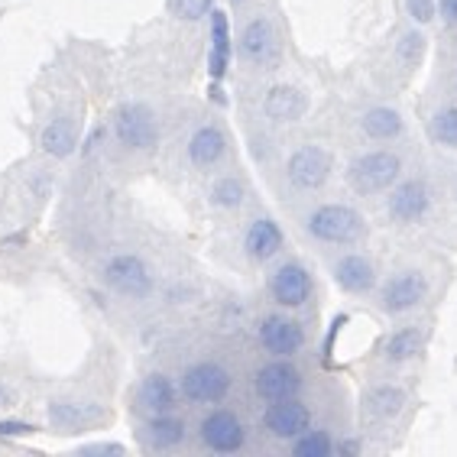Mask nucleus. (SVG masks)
<instances>
[{"instance_id":"nucleus-1","label":"nucleus","mask_w":457,"mask_h":457,"mask_svg":"<svg viewBox=\"0 0 457 457\" xmlns=\"http://www.w3.org/2000/svg\"><path fill=\"white\" fill-rule=\"evenodd\" d=\"M305 230L308 237L325 246H353L367 237V218L351 204H318V208L308 212Z\"/></svg>"},{"instance_id":"nucleus-2","label":"nucleus","mask_w":457,"mask_h":457,"mask_svg":"<svg viewBox=\"0 0 457 457\" xmlns=\"http://www.w3.org/2000/svg\"><path fill=\"white\" fill-rule=\"evenodd\" d=\"M405 159L396 150H370L351 159L347 166V182L357 195L370 198V195H383L403 179Z\"/></svg>"},{"instance_id":"nucleus-3","label":"nucleus","mask_w":457,"mask_h":457,"mask_svg":"<svg viewBox=\"0 0 457 457\" xmlns=\"http://www.w3.org/2000/svg\"><path fill=\"white\" fill-rule=\"evenodd\" d=\"M234 389L230 370L218 361H198L182 370L179 377V396H185L195 405H220Z\"/></svg>"},{"instance_id":"nucleus-4","label":"nucleus","mask_w":457,"mask_h":457,"mask_svg":"<svg viewBox=\"0 0 457 457\" xmlns=\"http://www.w3.org/2000/svg\"><path fill=\"white\" fill-rule=\"evenodd\" d=\"M431 279L425 270H399L379 289V312L386 315H409L428 299Z\"/></svg>"},{"instance_id":"nucleus-5","label":"nucleus","mask_w":457,"mask_h":457,"mask_svg":"<svg viewBox=\"0 0 457 457\" xmlns=\"http://www.w3.org/2000/svg\"><path fill=\"white\" fill-rule=\"evenodd\" d=\"M331 172H335V156L318 143H305L286 159V179L299 192H318L331 179Z\"/></svg>"},{"instance_id":"nucleus-6","label":"nucleus","mask_w":457,"mask_h":457,"mask_svg":"<svg viewBox=\"0 0 457 457\" xmlns=\"http://www.w3.org/2000/svg\"><path fill=\"white\" fill-rule=\"evenodd\" d=\"M305 389V373L299 363H292V357H273L263 367H256L253 373V393L263 403H276V399H292Z\"/></svg>"},{"instance_id":"nucleus-7","label":"nucleus","mask_w":457,"mask_h":457,"mask_svg":"<svg viewBox=\"0 0 457 457\" xmlns=\"http://www.w3.org/2000/svg\"><path fill=\"white\" fill-rule=\"evenodd\" d=\"M198 441L212 454H237L246 448V425L230 409H212L198 425Z\"/></svg>"},{"instance_id":"nucleus-8","label":"nucleus","mask_w":457,"mask_h":457,"mask_svg":"<svg viewBox=\"0 0 457 457\" xmlns=\"http://www.w3.org/2000/svg\"><path fill=\"white\" fill-rule=\"evenodd\" d=\"M431 204H435V192H431V185L425 179H399L393 188H389V198H386V214L393 224H419V220L428 218Z\"/></svg>"},{"instance_id":"nucleus-9","label":"nucleus","mask_w":457,"mask_h":457,"mask_svg":"<svg viewBox=\"0 0 457 457\" xmlns=\"http://www.w3.org/2000/svg\"><path fill=\"white\" fill-rule=\"evenodd\" d=\"M315 295V279L299 260H286L270 276V299L286 312H299Z\"/></svg>"},{"instance_id":"nucleus-10","label":"nucleus","mask_w":457,"mask_h":457,"mask_svg":"<svg viewBox=\"0 0 457 457\" xmlns=\"http://www.w3.org/2000/svg\"><path fill=\"white\" fill-rule=\"evenodd\" d=\"M114 133L120 146L133 153H146L159 140V123L146 104H123L114 117Z\"/></svg>"},{"instance_id":"nucleus-11","label":"nucleus","mask_w":457,"mask_h":457,"mask_svg":"<svg viewBox=\"0 0 457 457\" xmlns=\"http://www.w3.org/2000/svg\"><path fill=\"white\" fill-rule=\"evenodd\" d=\"M104 282L127 299H146L153 292V273L137 253H117L104 263Z\"/></svg>"},{"instance_id":"nucleus-12","label":"nucleus","mask_w":457,"mask_h":457,"mask_svg":"<svg viewBox=\"0 0 457 457\" xmlns=\"http://www.w3.org/2000/svg\"><path fill=\"white\" fill-rule=\"evenodd\" d=\"M256 341L266 353L273 357H295L305 347V328L295 321V318L273 312V315L260 318V328H256Z\"/></svg>"},{"instance_id":"nucleus-13","label":"nucleus","mask_w":457,"mask_h":457,"mask_svg":"<svg viewBox=\"0 0 457 457\" xmlns=\"http://www.w3.org/2000/svg\"><path fill=\"white\" fill-rule=\"evenodd\" d=\"M260 425H263V431L270 438L292 441V438H299L305 428H312V409H308V403H302L299 396L276 399V403L266 405Z\"/></svg>"},{"instance_id":"nucleus-14","label":"nucleus","mask_w":457,"mask_h":457,"mask_svg":"<svg viewBox=\"0 0 457 457\" xmlns=\"http://www.w3.org/2000/svg\"><path fill=\"white\" fill-rule=\"evenodd\" d=\"M237 53L244 62L250 65H276L279 62V36H276V27L270 17H253L240 29V43Z\"/></svg>"},{"instance_id":"nucleus-15","label":"nucleus","mask_w":457,"mask_h":457,"mask_svg":"<svg viewBox=\"0 0 457 457\" xmlns=\"http://www.w3.org/2000/svg\"><path fill=\"white\" fill-rule=\"evenodd\" d=\"M425 341H428V328L419 325V321H409V325H399L396 331H389L379 344V361L389 363V367H403V363H412L419 353L425 351Z\"/></svg>"},{"instance_id":"nucleus-16","label":"nucleus","mask_w":457,"mask_h":457,"mask_svg":"<svg viewBox=\"0 0 457 457\" xmlns=\"http://www.w3.org/2000/svg\"><path fill=\"white\" fill-rule=\"evenodd\" d=\"M335 282L347 295H367L377 286V266L363 253H344L335 260Z\"/></svg>"},{"instance_id":"nucleus-17","label":"nucleus","mask_w":457,"mask_h":457,"mask_svg":"<svg viewBox=\"0 0 457 457\" xmlns=\"http://www.w3.org/2000/svg\"><path fill=\"white\" fill-rule=\"evenodd\" d=\"M224 156H228V133L220 130L218 123H204L192 133L188 159L195 169H214Z\"/></svg>"},{"instance_id":"nucleus-18","label":"nucleus","mask_w":457,"mask_h":457,"mask_svg":"<svg viewBox=\"0 0 457 457\" xmlns=\"http://www.w3.org/2000/svg\"><path fill=\"white\" fill-rule=\"evenodd\" d=\"M282 244H286V237H282V228L273 218L250 220V228H246V234H244V250L253 263L273 260V256L282 250Z\"/></svg>"},{"instance_id":"nucleus-19","label":"nucleus","mask_w":457,"mask_h":457,"mask_svg":"<svg viewBox=\"0 0 457 457\" xmlns=\"http://www.w3.org/2000/svg\"><path fill=\"white\" fill-rule=\"evenodd\" d=\"M263 111L270 120H279V123L299 120L308 111V97L299 88H292V85H273L263 97Z\"/></svg>"},{"instance_id":"nucleus-20","label":"nucleus","mask_w":457,"mask_h":457,"mask_svg":"<svg viewBox=\"0 0 457 457\" xmlns=\"http://www.w3.org/2000/svg\"><path fill=\"white\" fill-rule=\"evenodd\" d=\"M361 130H363V137H367V140L393 143L405 133V120H403V114H399V111H393V107L377 104V107H370L367 114L361 117Z\"/></svg>"},{"instance_id":"nucleus-21","label":"nucleus","mask_w":457,"mask_h":457,"mask_svg":"<svg viewBox=\"0 0 457 457\" xmlns=\"http://www.w3.org/2000/svg\"><path fill=\"white\" fill-rule=\"evenodd\" d=\"M140 405L150 415L176 412V405H179V386L166 377V373H150V377L143 379V386H140Z\"/></svg>"},{"instance_id":"nucleus-22","label":"nucleus","mask_w":457,"mask_h":457,"mask_svg":"<svg viewBox=\"0 0 457 457\" xmlns=\"http://www.w3.org/2000/svg\"><path fill=\"white\" fill-rule=\"evenodd\" d=\"M143 438H146V445L156 448V451H172L188 438V428H185L182 419L172 415V412L150 415V422L143 425Z\"/></svg>"},{"instance_id":"nucleus-23","label":"nucleus","mask_w":457,"mask_h":457,"mask_svg":"<svg viewBox=\"0 0 457 457\" xmlns=\"http://www.w3.org/2000/svg\"><path fill=\"white\" fill-rule=\"evenodd\" d=\"M405 389L396 386V383H377V386L370 389L367 399H363V412L373 419V422H389V419H396L403 412L405 405Z\"/></svg>"},{"instance_id":"nucleus-24","label":"nucleus","mask_w":457,"mask_h":457,"mask_svg":"<svg viewBox=\"0 0 457 457\" xmlns=\"http://www.w3.org/2000/svg\"><path fill=\"white\" fill-rule=\"evenodd\" d=\"M39 146L55 159L71 156L75 146H79V127H75V120H71V117H55V120H49L43 127Z\"/></svg>"},{"instance_id":"nucleus-25","label":"nucleus","mask_w":457,"mask_h":457,"mask_svg":"<svg viewBox=\"0 0 457 457\" xmlns=\"http://www.w3.org/2000/svg\"><path fill=\"white\" fill-rule=\"evenodd\" d=\"M212 79L220 81L230 69V27L224 10H212V53H208Z\"/></svg>"},{"instance_id":"nucleus-26","label":"nucleus","mask_w":457,"mask_h":457,"mask_svg":"<svg viewBox=\"0 0 457 457\" xmlns=\"http://www.w3.org/2000/svg\"><path fill=\"white\" fill-rule=\"evenodd\" d=\"M292 454L295 457H331L335 454V438L328 428H305L299 438H292Z\"/></svg>"},{"instance_id":"nucleus-27","label":"nucleus","mask_w":457,"mask_h":457,"mask_svg":"<svg viewBox=\"0 0 457 457\" xmlns=\"http://www.w3.org/2000/svg\"><path fill=\"white\" fill-rule=\"evenodd\" d=\"M428 133L438 146H445V150H457V104L438 107L428 120Z\"/></svg>"},{"instance_id":"nucleus-28","label":"nucleus","mask_w":457,"mask_h":457,"mask_svg":"<svg viewBox=\"0 0 457 457\" xmlns=\"http://www.w3.org/2000/svg\"><path fill=\"white\" fill-rule=\"evenodd\" d=\"M246 198V188L237 176H224L212 185V204L214 208H224V212H237Z\"/></svg>"},{"instance_id":"nucleus-29","label":"nucleus","mask_w":457,"mask_h":457,"mask_svg":"<svg viewBox=\"0 0 457 457\" xmlns=\"http://www.w3.org/2000/svg\"><path fill=\"white\" fill-rule=\"evenodd\" d=\"M49 419L62 428H79V425H88L97 419V409H88V405L79 403H53L49 405Z\"/></svg>"},{"instance_id":"nucleus-30","label":"nucleus","mask_w":457,"mask_h":457,"mask_svg":"<svg viewBox=\"0 0 457 457\" xmlns=\"http://www.w3.org/2000/svg\"><path fill=\"white\" fill-rule=\"evenodd\" d=\"M169 7L182 20H202L204 13H212L214 0H169Z\"/></svg>"},{"instance_id":"nucleus-31","label":"nucleus","mask_w":457,"mask_h":457,"mask_svg":"<svg viewBox=\"0 0 457 457\" xmlns=\"http://www.w3.org/2000/svg\"><path fill=\"white\" fill-rule=\"evenodd\" d=\"M405 10H409V17H412L419 27H425V23H431L435 13H438V0H405Z\"/></svg>"},{"instance_id":"nucleus-32","label":"nucleus","mask_w":457,"mask_h":457,"mask_svg":"<svg viewBox=\"0 0 457 457\" xmlns=\"http://www.w3.org/2000/svg\"><path fill=\"white\" fill-rule=\"evenodd\" d=\"M422 53H425V39L419 33H409L403 43H399V55H403L405 65H415V62L422 59Z\"/></svg>"},{"instance_id":"nucleus-33","label":"nucleus","mask_w":457,"mask_h":457,"mask_svg":"<svg viewBox=\"0 0 457 457\" xmlns=\"http://www.w3.org/2000/svg\"><path fill=\"white\" fill-rule=\"evenodd\" d=\"M33 431H36L33 422H13V419L0 422V438H27Z\"/></svg>"},{"instance_id":"nucleus-34","label":"nucleus","mask_w":457,"mask_h":457,"mask_svg":"<svg viewBox=\"0 0 457 457\" xmlns=\"http://www.w3.org/2000/svg\"><path fill=\"white\" fill-rule=\"evenodd\" d=\"M438 13L448 27H457V0H438Z\"/></svg>"},{"instance_id":"nucleus-35","label":"nucleus","mask_w":457,"mask_h":457,"mask_svg":"<svg viewBox=\"0 0 457 457\" xmlns=\"http://www.w3.org/2000/svg\"><path fill=\"white\" fill-rule=\"evenodd\" d=\"M81 454H123L120 445H88V448H81Z\"/></svg>"},{"instance_id":"nucleus-36","label":"nucleus","mask_w":457,"mask_h":457,"mask_svg":"<svg viewBox=\"0 0 457 457\" xmlns=\"http://www.w3.org/2000/svg\"><path fill=\"white\" fill-rule=\"evenodd\" d=\"M10 403V393H7V386L0 383V405H7Z\"/></svg>"},{"instance_id":"nucleus-37","label":"nucleus","mask_w":457,"mask_h":457,"mask_svg":"<svg viewBox=\"0 0 457 457\" xmlns=\"http://www.w3.org/2000/svg\"><path fill=\"white\" fill-rule=\"evenodd\" d=\"M230 4H244V0H230Z\"/></svg>"}]
</instances>
